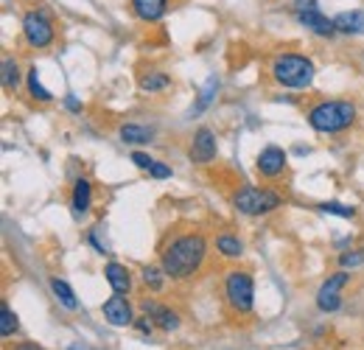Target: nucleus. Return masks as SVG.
<instances>
[{"label": "nucleus", "instance_id": "32", "mask_svg": "<svg viewBox=\"0 0 364 350\" xmlns=\"http://www.w3.org/2000/svg\"><path fill=\"white\" fill-rule=\"evenodd\" d=\"M151 328H154V325H151L149 314H143V317L137 319V331H140V334H151Z\"/></svg>", "mask_w": 364, "mask_h": 350}, {"label": "nucleus", "instance_id": "16", "mask_svg": "<svg viewBox=\"0 0 364 350\" xmlns=\"http://www.w3.org/2000/svg\"><path fill=\"white\" fill-rule=\"evenodd\" d=\"M336 31L339 34H350V37H362L364 34V11L362 9H350V11H339L333 17Z\"/></svg>", "mask_w": 364, "mask_h": 350}, {"label": "nucleus", "instance_id": "12", "mask_svg": "<svg viewBox=\"0 0 364 350\" xmlns=\"http://www.w3.org/2000/svg\"><path fill=\"white\" fill-rule=\"evenodd\" d=\"M90 205H92V185H90V179H87V176H76V182H73V191H70V211H73V216H76V219L87 216Z\"/></svg>", "mask_w": 364, "mask_h": 350}, {"label": "nucleus", "instance_id": "11", "mask_svg": "<svg viewBox=\"0 0 364 350\" xmlns=\"http://www.w3.org/2000/svg\"><path fill=\"white\" fill-rule=\"evenodd\" d=\"M297 23H300L303 28H309L311 34H317V37H333V34H336V23H333V17H325L319 9L300 11V14H297Z\"/></svg>", "mask_w": 364, "mask_h": 350}, {"label": "nucleus", "instance_id": "2", "mask_svg": "<svg viewBox=\"0 0 364 350\" xmlns=\"http://www.w3.org/2000/svg\"><path fill=\"white\" fill-rule=\"evenodd\" d=\"M309 127L319 134H336L356 124V104L348 98H322L306 112Z\"/></svg>", "mask_w": 364, "mask_h": 350}, {"label": "nucleus", "instance_id": "18", "mask_svg": "<svg viewBox=\"0 0 364 350\" xmlns=\"http://www.w3.org/2000/svg\"><path fill=\"white\" fill-rule=\"evenodd\" d=\"M118 137L127 146H146V143H151L154 132L149 129V127H143V124H121L118 127Z\"/></svg>", "mask_w": 364, "mask_h": 350}, {"label": "nucleus", "instance_id": "23", "mask_svg": "<svg viewBox=\"0 0 364 350\" xmlns=\"http://www.w3.org/2000/svg\"><path fill=\"white\" fill-rule=\"evenodd\" d=\"M26 88H28V95H31L34 101H40V104H50V101H53V92L46 90V85L40 82L37 68H31V70H28V76H26Z\"/></svg>", "mask_w": 364, "mask_h": 350}, {"label": "nucleus", "instance_id": "13", "mask_svg": "<svg viewBox=\"0 0 364 350\" xmlns=\"http://www.w3.org/2000/svg\"><path fill=\"white\" fill-rule=\"evenodd\" d=\"M129 9L140 23H160L168 11V0H129Z\"/></svg>", "mask_w": 364, "mask_h": 350}, {"label": "nucleus", "instance_id": "26", "mask_svg": "<svg viewBox=\"0 0 364 350\" xmlns=\"http://www.w3.org/2000/svg\"><path fill=\"white\" fill-rule=\"evenodd\" d=\"M317 211L331 213V216H342V219H353V216H356V208H350V205H339V202H319Z\"/></svg>", "mask_w": 364, "mask_h": 350}, {"label": "nucleus", "instance_id": "19", "mask_svg": "<svg viewBox=\"0 0 364 350\" xmlns=\"http://www.w3.org/2000/svg\"><path fill=\"white\" fill-rule=\"evenodd\" d=\"M216 253L222 255V258H241L244 255V241L238 238V235H232V233H219L216 235Z\"/></svg>", "mask_w": 364, "mask_h": 350}, {"label": "nucleus", "instance_id": "20", "mask_svg": "<svg viewBox=\"0 0 364 350\" xmlns=\"http://www.w3.org/2000/svg\"><path fill=\"white\" fill-rule=\"evenodd\" d=\"M50 292H53V297L68 308V311H76V308H79V300H76V295H73V289H70L68 280H62V277H50Z\"/></svg>", "mask_w": 364, "mask_h": 350}, {"label": "nucleus", "instance_id": "21", "mask_svg": "<svg viewBox=\"0 0 364 350\" xmlns=\"http://www.w3.org/2000/svg\"><path fill=\"white\" fill-rule=\"evenodd\" d=\"M168 88H171V76L163 73V70H149V73L140 79V90L149 92V95H157V92H163V90H168Z\"/></svg>", "mask_w": 364, "mask_h": 350}, {"label": "nucleus", "instance_id": "31", "mask_svg": "<svg viewBox=\"0 0 364 350\" xmlns=\"http://www.w3.org/2000/svg\"><path fill=\"white\" fill-rule=\"evenodd\" d=\"M65 107H68L70 112H82V101H79L73 92H68V95H65Z\"/></svg>", "mask_w": 364, "mask_h": 350}, {"label": "nucleus", "instance_id": "22", "mask_svg": "<svg viewBox=\"0 0 364 350\" xmlns=\"http://www.w3.org/2000/svg\"><path fill=\"white\" fill-rule=\"evenodd\" d=\"M0 82H3V90H6V92H14V90L20 88V65H17V59H11V56L3 59Z\"/></svg>", "mask_w": 364, "mask_h": 350}, {"label": "nucleus", "instance_id": "7", "mask_svg": "<svg viewBox=\"0 0 364 350\" xmlns=\"http://www.w3.org/2000/svg\"><path fill=\"white\" fill-rule=\"evenodd\" d=\"M219 157V140L210 127H199L191 137V146H188V160L193 166H210L213 160Z\"/></svg>", "mask_w": 364, "mask_h": 350}, {"label": "nucleus", "instance_id": "17", "mask_svg": "<svg viewBox=\"0 0 364 350\" xmlns=\"http://www.w3.org/2000/svg\"><path fill=\"white\" fill-rule=\"evenodd\" d=\"M216 92H219V79L216 76H210L202 90H199V95H196V101L191 104V112H188V118H199L210 104H213V98H216Z\"/></svg>", "mask_w": 364, "mask_h": 350}, {"label": "nucleus", "instance_id": "10", "mask_svg": "<svg viewBox=\"0 0 364 350\" xmlns=\"http://www.w3.org/2000/svg\"><path fill=\"white\" fill-rule=\"evenodd\" d=\"M101 314H104V319H107L109 325H115V328H129V325L135 322L132 303H129L124 295H112L109 300H104Z\"/></svg>", "mask_w": 364, "mask_h": 350}, {"label": "nucleus", "instance_id": "27", "mask_svg": "<svg viewBox=\"0 0 364 350\" xmlns=\"http://www.w3.org/2000/svg\"><path fill=\"white\" fill-rule=\"evenodd\" d=\"M339 266L348 269V272L364 266V250H348V253H342V255H339Z\"/></svg>", "mask_w": 364, "mask_h": 350}, {"label": "nucleus", "instance_id": "8", "mask_svg": "<svg viewBox=\"0 0 364 350\" xmlns=\"http://www.w3.org/2000/svg\"><path fill=\"white\" fill-rule=\"evenodd\" d=\"M348 280H350V272H348V269H342V272H336V275L325 277V283L319 286V292H317V308L319 311L333 314V311H339V308H342V289L348 286Z\"/></svg>", "mask_w": 364, "mask_h": 350}, {"label": "nucleus", "instance_id": "34", "mask_svg": "<svg viewBox=\"0 0 364 350\" xmlns=\"http://www.w3.org/2000/svg\"><path fill=\"white\" fill-rule=\"evenodd\" d=\"M11 350H46V348H40L37 342H20V345H14Z\"/></svg>", "mask_w": 364, "mask_h": 350}, {"label": "nucleus", "instance_id": "6", "mask_svg": "<svg viewBox=\"0 0 364 350\" xmlns=\"http://www.w3.org/2000/svg\"><path fill=\"white\" fill-rule=\"evenodd\" d=\"M20 28H23V40L34 51H46L56 43V28L46 9H28L20 20Z\"/></svg>", "mask_w": 364, "mask_h": 350}, {"label": "nucleus", "instance_id": "24", "mask_svg": "<svg viewBox=\"0 0 364 350\" xmlns=\"http://www.w3.org/2000/svg\"><path fill=\"white\" fill-rule=\"evenodd\" d=\"M17 331H20V319H17L14 308L9 306V303H3L0 306V336L3 339H11Z\"/></svg>", "mask_w": 364, "mask_h": 350}, {"label": "nucleus", "instance_id": "5", "mask_svg": "<svg viewBox=\"0 0 364 350\" xmlns=\"http://www.w3.org/2000/svg\"><path fill=\"white\" fill-rule=\"evenodd\" d=\"M222 292H225L228 306L235 314H252V306H255V280H252L250 272H244V269L228 272Z\"/></svg>", "mask_w": 364, "mask_h": 350}, {"label": "nucleus", "instance_id": "29", "mask_svg": "<svg viewBox=\"0 0 364 350\" xmlns=\"http://www.w3.org/2000/svg\"><path fill=\"white\" fill-rule=\"evenodd\" d=\"M129 157H132V163H135L137 169H143V171H149V169H151V163H154V160H151L146 152H140V149H137V152H132Z\"/></svg>", "mask_w": 364, "mask_h": 350}, {"label": "nucleus", "instance_id": "28", "mask_svg": "<svg viewBox=\"0 0 364 350\" xmlns=\"http://www.w3.org/2000/svg\"><path fill=\"white\" fill-rule=\"evenodd\" d=\"M149 176H151V179H171V169H168L166 163H157V160H154L151 169H149Z\"/></svg>", "mask_w": 364, "mask_h": 350}, {"label": "nucleus", "instance_id": "1", "mask_svg": "<svg viewBox=\"0 0 364 350\" xmlns=\"http://www.w3.org/2000/svg\"><path fill=\"white\" fill-rule=\"evenodd\" d=\"M205 258H208V238H205L202 233L188 230V233L174 235V238L163 247V253H160V266H163V272H166L171 280H188V277H193V275L202 269Z\"/></svg>", "mask_w": 364, "mask_h": 350}, {"label": "nucleus", "instance_id": "25", "mask_svg": "<svg viewBox=\"0 0 364 350\" xmlns=\"http://www.w3.org/2000/svg\"><path fill=\"white\" fill-rule=\"evenodd\" d=\"M140 277H143V283L151 289V292H163V283H166V272H163V266H143L140 269Z\"/></svg>", "mask_w": 364, "mask_h": 350}, {"label": "nucleus", "instance_id": "30", "mask_svg": "<svg viewBox=\"0 0 364 350\" xmlns=\"http://www.w3.org/2000/svg\"><path fill=\"white\" fill-rule=\"evenodd\" d=\"M291 9H294V14H300V11L317 9V0H291Z\"/></svg>", "mask_w": 364, "mask_h": 350}, {"label": "nucleus", "instance_id": "9", "mask_svg": "<svg viewBox=\"0 0 364 350\" xmlns=\"http://www.w3.org/2000/svg\"><path fill=\"white\" fill-rule=\"evenodd\" d=\"M286 166H289V152L280 149V146H267V149H261V154H258V160H255L258 174L267 176V179L280 176L286 171Z\"/></svg>", "mask_w": 364, "mask_h": 350}, {"label": "nucleus", "instance_id": "4", "mask_svg": "<svg viewBox=\"0 0 364 350\" xmlns=\"http://www.w3.org/2000/svg\"><path fill=\"white\" fill-rule=\"evenodd\" d=\"M232 208L244 216H267L283 205V196L272 188H255V185H241L232 196H230Z\"/></svg>", "mask_w": 364, "mask_h": 350}, {"label": "nucleus", "instance_id": "33", "mask_svg": "<svg viewBox=\"0 0 364 350\" xmlns=\"http://www.w3.org/2000/svg\"><path fill=\"white\" fill-rule=\"evenodd\" d=\"M87 241L92 244V250H95V253H107V247L98 241V235H95V233H87Z\"/></svg>", "mask_w": 364, "mask_h": 350}, {"label": "nucleus", "instance_id": "15", "mask_svg": "<svg viewBox=\"0 0 364 350\" xmlns=\"http://www.w3.org/2000/svg\"><path fill=\"white\" fill-rule=\"evenodd\" d=\"M143 314H151V319L157 322V328L160 331H166V334H171V331H177L180 328V317H177V311L168 306H157V303H143Z\"/></svg>", "mask_w": 364, "mask_h": 350}, {"label": "nucleus", "instance_id": "14", "mask_svg": "<svg viewBox=\"0 0 364 350\" xmlns=\"http://www.w3.org/2000/svg\"><path fill=\"white\" fill-rule=\"evenodd\" d=\"M104 277H107V283L112 286L115 295L129 297V292H132V275H129V269H127L124 263L109 261L107 266H104Z\"/></svg>", "mask_w": 364, "mask_h": 350}, {"label": "nucleus", "instance_id": "3", "mask_svg": "<svg viewBox=\"0 0 364 350\" xmlns=\"http://www.w3.org/2000/svg\"><path fill=\"white\" fill-rule=\"evenodd\" d=\"M269 70H272L274 85H280L283 90H309L314 85V76H317L314 62L306 53H297V51L277 53L272 65H269Z\"/></svg>", "mask_w": 364, "mask_h": 350}]
</instances>
